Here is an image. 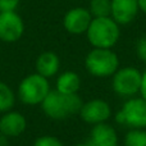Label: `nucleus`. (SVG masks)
<instances>
[{
	"instance_id": "nucleus-1",
	"label": "nucleus",
	"mask_w": 146,
	"mask_h": 146,
	"mask_svg": "<svg viewBox=\"0 0 146 146\" xmlns=\"http://www.w3.org/2000/svg\"><path fill=\"white\" fill-rule=\"evenodd\" d=\"M82 104L78 94H62L56 90H50L48 96L41 103V109L50 119L64 121L80 113Z\"/></svg>"
},
{
	"instance_id": "nucleus-2",
	"label": "nucleus",
	"mask_w": 146,
	"mask_h": 146,
	"mask_svg": "<svg viewBox=\"0 0 146 146\" xmlns=\"http://www.w3.org/2000/svg\"><path fill=\"white\" fill-rule=\"evenodd\" d=\"M86 36L92 48L111 49L118 42L121 30L119 25L111 17L92 18L86 31Z\"/></svg>"
},
{
	"instance_id": "nucleus-3",
	"label": "nucleus",
	"mask_w": 146,
	"mask_h": 146,
	"mask_svg": "<svg viewBox=\"0 0 146 146\" xmlns=\"http://www.w3.org/2000/svg\"><path fill=\"white\" fill-rule=\"evenodd\" d=\"M85 67L94 77H111L119 68V58L111 49L94 48L86 55Z\"/></svg>"
},
{
	"instance_id": "nucleus-4",
	"label": "nucleus",
	"mask_w": 146,
	"mask_h": 146,
	"mask_svg": "<svg viewBox=\"0 0 146 146\" xmlns=\"http://www.w3.org/2000/svg\"><path fill=\"white\" fill-rule=\"evenodd\" d=\"M50 92L49 80L38 73L28 74L18 86V98L26 105H41L44 99Z\"/></svg>"
},
{
	"instance_id": "nucleus-5",
	"label": "nucleus",
	"mask_w": 146,
	"mask_h": 146,
	"mask_svg": "<svg viewBox=\"0 0 146 146\" xmlns=\"http://www.w3.org/2000/svg\"><path fill=\"white\" fill-rule=\"evenodd\" d=\"M115 121L129 129H146V100L141 96L128 98L117 113Z\"/></svg>"
},
{
	"instance_id": "nucleus-6",
	"label": "nucleus",
	"mask_w": 146,
	"mask_h": 146,
	"mask_svg": "<svg viewBox=\"0 0 146 146\" xmlns=\"http://www.w3.org/2000/svg\"><path fill=\"white\" fill-rule=\"evenodd\" d=\"M142 73L135 67L118 68L111 76V87L117 95L122 98H133L140 94Z\"/></svg>"
},
{
	"instance_id": "nucleus-7",
	"label": "nucleus",
	"mask_w": 146,
	"mask_h": 146,
	"mask_svg": "<svg viewBox=\"0 0 146 146\" xmlns=\"http://www.w3.org/2000/svg\"><path fill=\"white\" fill-rule=\"evenodd\" d=\"M25 33V23L17 12H0V40L17 42Z\"/></svg>"
},
{
	"instance_id": "nucleus-8",
	"label": "nucleus",
	"mask_w": 146,
	"mask_h": 146,
	"mask_svg": "<svg viewBox=\"0 0 146 146\" xmlns=\"http://www.w3.org/2000/svg\"><path fill=\"white\" fill-rule=\"evenodd\" d=\"M80 117L88 124H99L106 122L111 115V108L109 103L103 99H92L82 104L80 109Z\"/></svg>"
},
{
	"instance_id": "nucleus-9",
	"label": "nucleus",
	"mask_w": 146,
	"mask_h": 146,
	"mask_svg": "<svg viewBox=\"0 0 146 146\" xmlns=\"http://www.w3.org/2000/svg\"><path fill=\"white\" fill-rule=\"evenodd\" d=\"M91 21H92V15L90 10L83 7H76L69 9L64 14L63 26L67 32L72 35H82L86 33Z\"/></svg>"
},
{
	"instance_id": "nucleus-10",
	"label": "nucleus",
	"mask_w": 146,
	"mask_h": 146,
	"mask_svg": "<svg viewBox=\"0 0 146 146\" xmlns=\"http://www.w3.org/2000/svg\"><path fill=\"white\" fill-rule=\"evenodd\" d=\"M110 17L119 26L129 25L133 22L140 12L137 0H110Z\"/></svg>"
},
{
	"instance_id": "nucleus-11",
	"label": "nucleus",
	"mask_w": 146,
	"mask_h": 146,
	"mask_svg": "<svg viewBox=\"0 0 146 146\" xmlns=\"http://www.w3.org/2000/svg\"><path fill=\"white\" fill-rule=\"evenodd\" d=\"M27 121L19 111L9 110L0 117V133L8 137H18L26 131Z\"/></svg>"
},
{
	"instance_id": "nucleus-12",
	"label": "nucleus",
	"mask_w": 146,
	"mask_h": 146,
	"mask_svg": "<svg viewBox=\"0 0 146 146\" xmlns=\"http://www.w3.org/2000/svg\"><path fill=\"white\" fill-rule=\"evenodd\" d=\"M90 142L92 146H117L118 135L113 126L104 122L92 127L90 132Z\"/></svg>"
},
{
	"instance_id": "nucleus-13",
	"label": "nucleus",
	"mask_w": 146,
	"mask_h": 146,
	"mask_svg": "<svg viewBox=\"0 0 146 146\" xmlns=\"http://www.w3.org/2000/svg\"><path fill=\"white\" fill-rule=\"evenodd\" d=\"M36 73L41 74L45 78H51L59 72L60 59L53 51H44L36 59Z\"/></svg>"
},
{
	"instance_id": "nucleus-14",
	"label": "nucleus",
	"mask_w": 146,
	"mask_h": 146,
	"mask_svg": "<svg viewBox=\"0 0 146 146\" xmlns=\"http://www.w3.org/2000/svg\"><path fill=\"white\" fill-rule=\"evenodd\" d=\"M81 87L80 76L73 71H66L58 76L55 90L62 94H77Z\"/></svg>"
},
{
	"instance_id": "nucleus-15",
	"label": "nucleus",
	"mask_w": 146,
	"mask_h": 146,
	"mask_svg": "<svg viewBox=\"0 0 146 146\" xmlns=\"http://www.w3.org/2000/svg\"><path fill=\"white\" fill-rule=\"evenodd\" d=\"M15 104V95L5 82L0 81V113L12 110Z\"/></svg>"
},
{
	"instance_id": "nucleus-16",
	"label": "nucleus",
	"mask_w": 146,
	"mask_h": 146,
	"mask_svg": "<svg viewBox=\"0 0 146 146\" xmlns=\"http://www.w3.org/2000/svg\"><path fill=\"white\" fill-rule=\"evenodd\" d=\"M110 0H91L88 10H90L92 18H103L110 17Z\"/></svg>"
},
{
	"instance_id": "nucleus-17",
	"label": "nucleus",
	"mask_w": 146,
	"mask_h": 146,
	"mask_svg": "<svg viewBox=\"0 0 146 146\" xmlns=\"http://www.w3.org/2000/svg\"><path fill=\"white\" fill-rule=\"evenodd\" d=\"M123 146H146V129H128Z\"/></svg>"
},
{
	"instance_id": "nucleus-18",
	"label": "nucleus",
	"mask_w": 146,
	"mask_h": 146,
	"mask_svg": "<svg viewBox=\"0 0 146 146\" xmlns=\"http://www.w3.org/2000/svg\"><path fill=\"white\" fill-rule=\"evenodd\" d=\"M33 146H63V142L59 139H56L55 136L46 135V136H41L36 139L33 142Z\"/></svg>"
},
{
	"instance_id": "nucleus-19",
	"label": "nucleus",
	"mask_w": 146,
	"mask_h": 146,
	"mask_svg": "<svg viewBox=\"0 0 146 146\" xmlns=\"http://www.w3.org/2000/svg\"><path fill=\"white\" fill-rule=\"evenodd\" d=\"M21 0H0V12H17Z\"/></svg>"
},
{
	"instance_id": "nucleus-20",
	"label": "nucleus",
	"mask_w": 146,
	"mask_h": 146,
	"mask_svg": "<svg viewBox=\"0 0 146 146\" xmlns=\"http://www.w3.org/2000/svg\"><path fill=\"white\" fill-rule=\"evenodd\" d=\"M136 53L137 56L140 58V60L146 64V36L139 40V42L136 45Z\"/></svg>"
},
{
	"instance_id": "nucleus-21",
	"label": "nucleus",
	"mask_w": 146,
	"mask_h": 146,
	"mask_svg": "<svg viewBox=\"0 0 146 146\" xmlns=\"http://www.w3.org/2000/svg\"><path fill=\"white\" fill-rule=\"evenodd\" d=\"M140 96L144 98L146 100V71L142 73V78H141V87H140Z\"/></svg>"
},
{
	"instance_id": "nucleus-22",
	"label": "nucleus",
	"mask_w": 146,
	"mask_h": 146,
	"mask_svg": "<svg viewBox=\"0 0 146 146\" xmlns=\"http://www.w3.org/2000/svg\"><path fill=\"white\" fill-rule=\"evenodd\" d=\"M137 3H139L140 12H142L144 14H146V0H137Z\"/></svg>"
},
{
	"instance_id": "nucleus-23",
	"label": "nucleus",
	"mask_w": 146,
	"mask_h": 146,
	"mask_svg": "<svg viewBox=\"0 0 146 146\" xmlns=\"http://www.w3.org/2000/svg\"><path fill=\"white\" fill-rule=\"evenodd\" d=\"M7 145H8V137L3 136L0 133V146H7Z\"/></svg>"
},
{
	"instance_id": "nucleus-24",
	"label": "nucleus",
	"mask_w": 146,
	"mask_h": 146,
	"mask_svg": "<svg viewBox=\"0 0 146 146\" xmlns=\"http://www.w3.org/2000/svg\"><path fill=\"white\" fill-rule=\"evenodd\" d=\"M76 146H92V144L88 141V142H81V144H77Z\"/></svg>"
}]
</instances>
